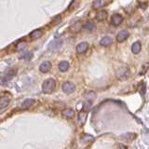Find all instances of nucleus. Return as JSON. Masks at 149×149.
<instances>
[{
	"mask_svg": "<svg viewBox=\"0 0 149 149\" xmlns=\"http://www.w3.org/2000/svg\"><path fill=\"white\" fill-rule=\"evenodd\" d=\"M56 86V82L53 78H48L43 82L42 84V91L46 94H49L51 93L55 88Z\"/></svg>",
	"mask_w": 149,
	"mask_h": 149,
	"instance_id": "nucleus-1",
	"label": "nucleus"
},
{
	"mask_svg": "<svg viewBox=\"0 0 149 149\" xmlns=\"http://www.w3.org/2000/svg\"><path fill=\"white\" fill-rule=\"evenodd\" d=\"M116 77H118L119 80H124V79H126L129 76V69L128 67H120L119 69L116 70Z\"/></svg>",
	"mask_w": 149,
	"mask_h": 149,
	"instance_id": "nucleus-2",
	"label": "nucleus"
},
{
	"mask_svg": "<svg viewBox=\"0 0 149 149\" xmlns=\"http://www.w3.org/2000/svg\"><path fill=\"white\" fill-rule=\"evenodd\" d=\"M74 90H76V86H74V84L73 82L66 81L63 84V91L66 94H71V93L74 91Z\"/></svg>",
	"mask_w": 149,
	"mask_h": 149,
	"instance_id": "nucleus-3",
	"label": "nucleus"
},
{
	"mask_svg": "<svg viewBox=\"0 0 149 149\" xmlns=\"http://www.w3.org/2000/svg\"><path fill=\"white\" fill-rule=\"evenodd\" d=\"M130 34H129V32L128 31H126V30H122V31H120L118 36H116V41L118 42V43H121V42H124L125 40H127V38L129 37Z\"/></svg>",
	"mask_w": 149,
	"mask_h": 149,
	"instance_id": "nucleus-4",
	"label": "nucleus"
},
{
	"mask_svg": "<svg viewBox=\"0 0 149 149\" xmlns=\"http://www.w3.org/2000/svg\"><path fill=\"white\" fill-rule=\"evenodd\" d=\"M62 46H63V41L59 40V39H56V40H53L52 42H50L49 43V50H58Z\"/></svg>",
	"mask_w": 149,
	"mask_h": 149,
	"instance_id": "nucleus-5",
	"label": "nucleus"
},
{
	"mask_svg": "<svg viewBox=\"0 0 149 149\" xmlns=\"http://www.w3.org/2000/svg\"><path fill=\"white\" fill-rule=\"evenodd\" d=\"M123 22V17L120 14H114L111 18V23L114 26H118Z\"/></svg>",
	"mask_w": 149,
	"mask_h": 149,
	"instance_id": "nucleus-6",
	"label": "nucleus"
},
{
	"mask_svg": "<svg viewBox=\"0 0 149 149\" xmlns=\"http://www.w3.org/2000/svg\"><path fill=\"white\" fill-rule=\"evenodd\" d=\"M88 49V42H81V43H79L77 48H76V50L78 54H82L84 52H86Z\"/></svg>",
	"mask_w": 149,
	"mask_h": 149,
	"instance_id": "nucleus-7",
	"label": "nucleus"
},
{
	"mask_svg": "<svg viewBox=\"0 0 149 149\" xmlns=\"http://www.w3.org/2000/svg\"><path fill=\"white\" fill-rule=\"evenodd\" d=\"M107 5V0H94L92 3V8L94 9L102 8Z\"/></svg>",
	"mask_w": 149,
	"mask_h": 149,
	"instance_id": "nucleus-8",
	"label": "nucleus"
},
{
	"mask_svg": "<svg viewBox=\"0 0 149 149\" xmlns=\"http://www.w3.org/2000/svg\"><path fill=\"white\" fill-rule=\"evenodd\" d=\"M51 69V63L49 62V61H45V62H43L39 66V70L40 72L42 73H47L49 72V70Z\"/></svg>",
	"mask_w": 149,
	"mask_h": 149,
	"instance_id": "nucleus-9",
	"label": "nucleus"
},
{
	"mask_svg": "<svg viewBox=\"0 0 149 149\" xmlns=\"http://www.w3.org/2000/svg\"><path fill=\"white\" fill-rule=\"evenodd\" d=\"M10 102V98L8 96H2L0 97V109H4L9 104Z\"/></svg>",
	"mask_w": 149,
	"mask_h": 149,
	"instance_id": "nucleus-10",
	"label": "nucleus"
},
{
	"mask_svg": "<svg viewBox=\"0 0 149 149\" xmlns=\"http://www.w3.org/2000/svg\"><path fill=\"white\" fill-rule=\"evenodd\" d=\"M83 28L84 29H86L88 31H93V30H95V28H96V23L93 22V21H88L87 22L84 23V25H83Z\"/></svg>",
	"mask_w": 149,
	"mask_h": 149,
	"instance_id": "nucleus-11",
	"label": "nucleus"
},
{
	"mask_svg": "<svg viewBox=\"0 0 149 149\" xmlns=\"http://www.w3.org/2000/svg\"><path fill=\"white\" fill-rule=\"evenodd\" d=\"M34 104H35V100L34 99H26V100H24L22 102V104L21 105V109H28Z\"/></svg>",
	"mask_w": 149,
	"mask_h": 149,
	"instance_id": "nucleus-12",
	"label": "nucleus"
},
{
	"mask_svg": "<svg viewBox=\"0 0 149 149\" xmlns=\"http://www.w3.org/2000/svg\"><path fill=\"white\" fill-rule=\"evenodd\" d=\"M62 115L66 118H72L74 116V111L71 108H65L62 111Z\"/></svg>",
	"mask_w": 149,
	"mask_h": 149,
	"instance_id": "nucleus-13",
	"label": "nucleus"
},
{
	"mask_svg": "<svg viewBox=\"0 0 149 149\" xmlns=\"http://www.w3.org/2000/svg\"><path fill=\"white\" fill-rule=\"evenodd\" d=\"M87 116H88V112L83 110L81 112H79L78 113V121H79V124L80 125H83L85 123V121L87 119Z\"/></svg>",
	"mask_w": 149,
	"mask_h": 149,
	"instance_id": "nucleus-14",
	"label": "nucleus"
},
{
	"mask_svg": "<svg viewBox=\"0 0 149 149\" xmlns=\"http://www.w3.org/2000/svg\"><path fill=\"white\" fill-rule=\"evenodd\" d=\"M107 16H108V13L105 10H101L96 14V20L99 22H104V20H106Z\"/></svg>",
	"mask_w": 149,
	"mask_h": 149,
	"instance_id": "nucleus-15",
	"label": "nucleus"
},
{
	"mask_svg": "<svg viewBox=\"0 0 149 149\" xmlns=\"http://www.w3.org/2000/svg\"><path fill=\"white\" fill-rule=\"evenodd\" d=\"M42 35H43V31L41 29H36L30 34V37L33 40H36L37 38H39V37H41Z\"/></svg>",
	"mask_w": 149,
	"mask_h": 149,
	"instance_id": "nucleus-16",
	"label": "nucleus"
},
{
	"mask_svg": "<svg viewBox=\"0 0 149 149\" xmlns=\"http://www.w3.org/2000/svg\"><path fill=\"white\" fill-rule=\"evenodd\" d=\"M112 43H113V39H112L110 36H104L100 40V45L101 46H104V47L110 46Z\"/></svg>",
	"mask_w": 149,
	"mask_h": 149,
	"instance_id": "nucleus-17",
	"label": "nucleus"
},
{
	"mask_svg": "<svg viewBox=\"0 0 149 149\" xmlns=\"http://www.w3.org/2000/svg\"><path fill=\"white\" fill-rule=\"evenodd\" d=\"M142 49V44L140 41H136L135 43L132 44V51L134 53V54H138L140 51Z\"/></svg>",
	"mask_w": 149,
	"mask_h": 149,
	"instance_id": "nucleus-18",
	"label": "nucleus"
},
{
	"mask_svg": "<svg viewBox=\"0 0 149 149\" xmlns=\"http://www.w3.org/2000/svg\"><path fill=\"white\" fill-rule=\"evenodd\" d=\"M84 97H85L86 101H88V102H93L95 99H96V93L94 91H88L87 93H85V95H84Z\"/></svg>",
	"mask_w": 149,
	"mask_h": 149,
	"instance_id": "nucleus-19",
	"label": "nucleus"
},
{
	"mask_svg": "<svg viewBox=\"0 0 149 149\" xmlns=\"http://www.w3.org/2000/svg\"><path fill=\"white\" fill-rule=\"evenodd\" d=\"M69 69V63L66 61H63L59 63V70L61 72H66Z\"/></svg>",
	"mask_w": 149,
	"mask_h": 149,
	"instance_id": "nucleus-20",
	"label": "nucleus"
},
{
	"mask_svg": "<svg viewBox=\"0 0 149 149\" xmlns=\"http://www.w3.org/2000/svg\"><path fill=\"white\" fill-rule=\"evenodd\" d=\"M82 27H83V25L81 24V22H76L74 24H73L71 26V29H72L73 32L77 33V32H79V31L82 29Z\"/></svg>",
	"mask_w": 149,
	"mask_h": 149,
	"instance_id": "nucleus-21",
	"label": "nucleus"
},
{
	"mask_svg": "<svg viewBox=\"0 0 149 149\" xmlns=\"http://www.w3.org/2000/svg\"><path fill=\"white\" fill-rule=\"evenodd\" d=\"M91 108V102H88V101H86L85 102H84V104H83V110H85V111H88Z\"/></svg>",
	"mask_w": 149,
	"mask_h": 149,
	"instance_id": "nucleus-22",
	"label": "nucleus"
},
{
	"mask_svg": "<svg viewBox=\"0 0 149 149\" xmlns=\"http://www.w3.org/2000/svg\"><path fill=\"white\" fill-rule=\"evenodd\" d=\"M148 68H149V63H146L143 65V67H142V70H141V74H146V72H147V70H148Z\"/></svg>",
	"mask_w": 149,
	"mask_h": 149,
	"instance_id": "nucleus-23",
	"label": "nucleus"
},
{
	"mask_svg": "<svg viewBox=\"0 0 149 149\" xmlns=\"http://www.w3.org/2000/svg\"><path fill=\"white\" fill-rule=\"evenodd\" d=\"M22 58L25 59V60H30V59L32 58V53H30V52H27V53H25L24 55H23Z\"/></svg>",
	"mask_w": 149,
	"mask_h": 149,
	"instance_id": "nucleus-24",
	"label": "nucleus"
},
{
	"mask_svg": "<svg viewBox=\"0 0 149 149\" xmlns=\"http://www.w3.org/2000/svg\"><path fill=\"white\" fill-rule=\"evenodd\" d=\"M118 149H128V148H127V146H125L124 144H119Z\"/></svg>",
	"mask_w": 149,
	"mask_h": 149,
	"instance_id": "nucleus-25",
	"label": "nucleus"
}]
</instances>
